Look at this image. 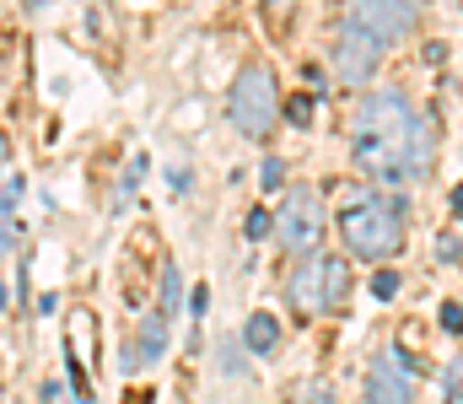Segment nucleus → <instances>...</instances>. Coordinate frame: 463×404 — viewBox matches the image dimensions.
<instances>
[{
  "mask_svg": "<svg viewBox=\"0 0 463 404\" xmlns=\"http://www.w3.org/2000/svg\"><path fill=\"white\" fill-rule=\"evenodd\" d=\"M275 238L291 249V254H313V243L324 238V200L318 189H291L280 216H275Z\"/></svg>",
  "mask_w": 463,
  "mask_h": 404,
  "instance_id": "5",
  "label": "nucleus"
},
{
  "mask_svg": "<svg viewBox=\"0 0 463 404\" xmlns=\"http://www.w3.org/2000/svg\"><path fill=\"white\" fill-rule=\"evenodd\" d=\"M393 291H399V275H393V269H388V275H377V280H372V296H383V302H388V296H393Z\"/></svg>",
  "mask_w": 463,
  "mask_h": 404,
  "instance_id": "16",
  "label": "nucleus"
},
{
  "mask_svg": "<svg viewBox=\"0 0 463 404\" xmlns=\"http://www.w3.org/2000/svg\"><path fill=\"white\" fill-rule=\"evenodd\" d=\"M410 140H415V119L404 108L399 92H372L361 108H355V167L393 183V178H410Z\"/></svg>",
  "mask_w": 463,
  "mask_h": 404,
  "instance_id": "1",
  "label": "nucleus"
},
{
  "mask_svg": "<svg viewBox=\"0 0 463 404\" xmlns=\"http://www.w3.org/2000/svg\"><path fill=\"white\" fill-rule=\"evenodd\" d=\"M269 232H275V216H269V211H253V216H248V238H253V243H264Z\"/></svg>",
  "mask_w": 463,
  "mask_h": 404,
  "instance_id": "13",
  "label": "nucleus"
},
{
  "mask_svg": "<svg viewBox=\"0 0 463 404\" xmlns=\"http://www.w3.org/2000/svg\"><path fill=\"white\" fill-rule=\"evenodd\" d=\"M366 404H415V378L404 372V362L388 351L372 362V378H366Z\"/></svg>",
  "mask_w": 463,
  "mask_h": 404,
  "instance_id": "8",
  "label": "nucleus"
},
{
  "mask_svg": "<svg viewBox=\"0 0 463 404\" xmlns=\"http://www.w3.org/2000/svg\"><path fill=\"white\" fill-rule=\"evenodd\" d=\"M280 178H286V167H280V162H264V173H259V183H264V189H275Z\"/></svg>",
  "mask_w": 463,
  "mask_h": 404,
  "instance_id": "17",
  "label": "nucleus"
},
{
  "mask_svg": "<svg viewBox=\"0 0 463 404\" xmlns=\"http://www.w3.org/2000/svg\"><path fill=\"white\" fill-rule=\"evenodd\" d=\"M431 146H437V125L415 119V140H410V178H420L431 167Z\"/></svg>",
  "mask_w": 463,
  "mask_h": 404,
  "instance_id": "12",
  "label": "nucleus"
},
{
  "mask_svg": "<svg viewBox=\"0 0 463 404\" xmlns=\"http://www.w3.org/2000/svg\"><path fill=\"white\" fill-rule=\"evenodd\" d=\"M286 119H291V125H307V119H313V98H307V92L291 98V103H286Z\"/></svg>",
  "mask_w": 463,
  "mask_h": 404,
  "instance_id": "14",
  "label": "nucleus"
},
{
  "mask_svg": "<svg viewBox=\"0 0 463 404\" xmlns=\"http://www.w3.org/2000/svg\"><path fill=\"white\" fill-rule=\"evenodd\" d=\"M350 302V265L345 259H324V313H340Z\"/></svg>",
  "mask_w": 463,
  "mask_h": 404,
  "instance_id": "10",
  "label": "nucleus"
},
{
  "mask_svg": "<svg viewBox=\"0 0 463 404\" xmlns=\"http://www.w3.org/2000/svg\"><path fill=\"white\" fill-rule=\"evenodd\" d=\"M420 5H426V0H355L350 22H361V27L388 49V43L410 38V27L420 22Z\"/></svg>",
  "mask_w": 463,
  "mask_h": 404,
  "instance_id": "7",
  "label": "nucleus"
},
{
  "mask_svg": "<svg viewBox=\"0 0 463 404\" xmlns=\"http://www.w3.org/2000/svg\"><path fill=\"white\" fill-rule=\"evenodd\" d=\"M173 307H178V269H167V280H162V302L140 318V334H135L129 351H124V367H129V372L162 362V351H167V329H173Z\"/></svg>",
  "mask_w": 463,
  "mask_h": 404,
  "instance_id": "4",
  "label": "nucleus"
},
{
  "mask_svg": "<svg viewBox=\"0 0 463 404\" xmlns=\"http://www.w3.org/2000/svg\"><path fill=\"white\" fill-rule=\"evenodd\" d=\"M5 151H11V146H5V130H0V167H5Z\"/></svg>",
  "mask_w": 463,
  "mask_h": 404,
  "instance_id": "21",
  "label": "nucleus"
},
{
  "mask_svg": "<svg viewBox=\"0 0 463 404\" xmlns=\"http://www.w3.org/2000/svg\"><path fill=\"white\" fill-rule=\"evenodd\" d=\"M340 238H345V254H355V259H388L404 243V221L388 200L361 194V200H345V211H340Z\"/></svg>",
  "mask_w": 463,
  "mask_h": 404,
  "instance_id": "2",
  "label": "nucleus"
},
{
  "mask_svg": "<svg viewBox=\"0 0 463 404\" xmlns=\"http://www.w3.org/2000/svg\"><path fill=\"white\" fill-rule=\"evenodd\" d=\"M43 404H65V383L49 378V383H43Z\"/></svg>",
  "mask_w": 463,
  "mask_h": 404,
  "instance_id": "18",
  "label": "nucleus"
},
{
  "mask_svg": "<svg viewBox=\"0 0 463 404\" xmlns=\"http://www.w3.org/2000/svg\"><path fill=\"white\" fill-rule=\"evenodd\" d=\"M442 329H448V334H463V307L458 302H442Z\"/></svg>",
  "mask_w": 463,
  "mask_h": 404,
  "instance_id": "15",
  "label": "nucleus"
},
{
  "mask_svg": "<svg viewBox=\"0 0 463 404\" xmlns=\"http://www.w3.org/2000/svg\"><path fill=\"white\" fill-rule=\"evenodd\" d=\"M242 340H248L253 356H269V351L280 345V318H275V313H253L248 329H242Z\"/></svg>",
  "mask_w": 463,
  "mask_h": 404,
  "instance_id": "11",
  "label": "nucleus"
},
{
  "mask_svg": "<svg viewBox=\"0 0 463 404\" xmlns=\"http://www.w3.org/2000/svg\"><path fill=\"white\" fill-rule=\"evenodd\" d=\"M0 404H5V389H0Z\"/></svg>",
  "mask_w": 463,
  "mask_h": 404,
  "instance_id": "22",
  "label": "nucleus"
},
{
  "mask_svg": "<svg viewBox=\"0 0 463 404\" xmlns=\"http://www.w3.org/2000/svg\"><path fill=\"white\" fill-rule=\"evenodd\" d=\"M227 114H232V125L242 135H253V140H264V135L275 130V119H280V87H275L269 65H242L237 70V81H232V92H227Z\"/></svg>",
  "mask_w": 463,
  "mask_h": 404,
  "instance_id": "3",
  "label": "nucleus"
},
{
  "mask_svg": "<svg viewBox=\"0 0 463 404\" xmlns=\"http://www.w3.org/2000/svg\"><path fill=\"white\" fill-rule=\"evenodd\" d=\"M16 232H22V227H16V221H5V227H0V254H5V249H11V243H16Z\"/></svg>",
  "mask_w": 463,
  "mask_h": 404,
  "instance_id": "19",
  "label": "nucleus"
},
{
  "mask_svg": "<svg viewBox=\"0 0 463 404\" xmlns=\"http://www.w3.org/2000/svg\"><path fill=\"white\" fill-rule=\"evenodd\" d=\"M291 302L313 318V313H324V259L318 254H307V265L291 275Z\"/></svg>",
  "mask_w": 463,
  "mask_h": 404,
  "instance_id": "9",
  "label": "nucleus"
},
{
  "mask_svg": "<svg viewBox=\"0 0 463 404\" xmlns=\"http://www.w3.org/2000/svg\"><path fill=\"white\" fill-rule=\"evenodd\" d=\"M377 65H383V43H377L361 22H345L340 38H335V76H340L345 87H366V81L377 76Z\"/></svg>",
  "mask_w": 463,
  "mask_h": 404,
  "instance_id": "6",
  "label": "nucleus"
},
{
  "mask_svg": "<svg viewBox=\"0 0 463 404\" xmlns=\"http://www.w3.org/2000/svg\"><path fill=\"white\" fill-rule=\"evenodd\" d=\"M453 211H458V216H463V183H458V189H453Z\"/></svg>",
  "mask_w": 463,
  "mask_h": 404,
  "instance_id": "20",
  "label": "nucleus"
}]
</instances>
